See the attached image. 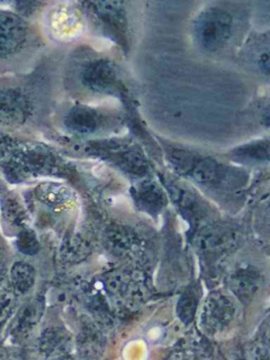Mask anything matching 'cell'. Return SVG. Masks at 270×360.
I'll return each mask as SVG.
<instances>
[{"mask_svg": "<svg viewBox=\"0 0 270 360\" xmlns=\"http://www.w3.org/2000/svg\"><path fill=\"white\" fill-rule=\"evenodd\" d=\"M57 18L55 20V30L60 33L65 39L76 37L79 32L80 18L74 10L63 9L57 12Z\"/></svg>", "mask_w": 270, "mask_h": 360, "instance_id": "17", "label": "cell"}, {"mask_svg": "<svg viewBox=\"0 0 270 360\" xmlns=\"http://www.w3.org/2000/svg\"><path fill=\"white\" fill-rule=\"evenodd\" d=\"M16 245L22 254L29 255V256L37 254L39 250V242L35 233L31 229L20 231L17 238Z\"/></svg>", "mask_w": 270, "mask_h": 360, "instance_id": "19", "label": "cell"}, {"mask_svg": "<svg viewBox=\"0 0 270 360\" xmlns=\"http://www.w3.org/2000/svg\"><path fill=\"white\" fill-rule=\"evenodd\" d=\"M44 311V300L41 297L25 303L15 317L12 333L16 337H22L31 332L32 328L40 321Z\"/></svg>", "mask_w": 270, "mask_h": 360, "instance_id": "7", "label": "cell"}, {"mask_svg": "<svg viewBox=\"0 0 270 360\" xmlns=\"http://www.w3.org/2000/svg\"><path fill=\"white\" fill-rule=\"evenodd\" d=\"M4 214L8 222L19 224L22 221L23 212L18 202L12 198H8L4 203Z\"/></svg>", "mask_w": 270, "mask_h": 360, "instance_id": "21", "label": "cell"}, {"mask_svg": "<svg viewBox=\"0 0 270 360\" xmlns=\"http://www.w3.org/2000/svg\"><path fill=\"white\" fill-rule=\"evenodd\" d=\"M101 337L97 334L96 330H88L82 333L79 339V349L82 355L95 357L101 352Z\"/></svg>", "mask_w": 270, "mask_h": 360, "instance_id": "18", "label": "cell"}, {"mask_svg": "<svg viewBox=\"0 0 270 360\" xmlns=\"http://www.w3.org/2000/svg\"><path fill=\"white\" fill-rule=\"evenodd\" d=\"M238 316V305L228 292L214 290L202 304L200 326L206 334L219 336L233 326Z\"/></svg>", "mask_w": 270, "mask_h": 360, "instance_id": "2", "label": "cell"}, {"mask_svg": "<svg viewBox=\"0 0 270 360\" xmlns=\"http://www.w3.org/2000/svg\"><path fill=\"white\" fill-rule=\"evenodd\" d=\"M27 117V103L15 90H0V125L16 126Z\"/></svg>", "mask_w": 270, "mask_h": 360, "instance_id": "6", "label": "cell"}, {"mask_svg": "<svg viewBox=\"0 0 270 360\" xmlns=\"http://www.w3.org/2000/svg\"><path fill=\"white\" fill-rule=\"evenodd\" d=\"M234 238L226 229H210L196 238V245L204 252H221L231 248Z\"/></svg>", "mask_w": 270, "mask_h": 360, "instance_id": "12", "label": "cell"}, {"mask_svg": "<svg viewBox=\"0 0 270 360\" xmlns=\"http://www.w3.org/2000/svg\"><path fill=\"white\" fill-rule=\"evenodd\" d=\"M137 204L149 214H158L166 205V195L155 183H143L135 188Z\"/></svg>", "mask_w": 270, "mask_h": 360, "instance_id": "11", "label": "cell"}, {"mask_svg": "<svg viewBox=\"0 0 270 360\" xmlns=\"http://www.w3.org/2000/svg\"><path fill=\"white\" fill-rule=\"evenodd\" d=\"M36 197L46 205L57 207L68 203L72 199L69 187L59 183L46 182L36 188Z\"/></svg>", "mask_w": 270, "mask_h": 360, "instance_id": "14", "label": "cell"}, {"mask_svg": "<svg viewBox=\"0 0 270 360\" xmlns=\"http://www.w3.org/2000/svg\"><path fill=\"white\" fill-rule=\"evenodd\" d=\"M92 14L101 28L117 41H127V18L120 3L97 1L91 4Z\"/></svg>", "mask_w": 270, "mask_h": 360, "instance_id": "3", "label": "cell"}, {"mask_svg": "<svg viewBox=\"0 0 270 360\" xmlns=\"http://www.w3.org/2000/svg\"><path fill=\"white\" fill-rule=\"evenodd\" d=\"M6 140H4V138H2L1 136H0V155H2V153L6 151Z\"/></svg>", "mask_w": 270, "mask_h": 360, "instance_id": "22", "label": "cell"}, {"mask_svg": "<svg viewBox=\"0 0 270 360\" xmlns=\"http://www.w3.org/2000/svg\"><path fill=\"white\" fill-rule=\"evenodd\" d=\"M107 248L112 254L120 257L130 256L137 246V239L128 229L115 227L105 236Z\"/></svg>", "mask_w": 270, "mask_h": 360, "instance_id": "13", "label": "cell"}, {"mask_svg": "<svg viewBox=\"0 0 270 360\" xmlns=\"http://www.w3.org/2000/svg\"><path fill=\"white\" fill-rule=\"evenodd\" d=\"M99 117L96 111L86 106H75L65 117L68 129L76 134H86L95 131L98 126Z\"/></svg>", "mask_w": 270, "mask_h": 360, "instance_id": "9", "label": "cell"}, {"mask_svg": "<svg viewBox=\"0 0 270 360\" xmlns=\"http://www.w3.org/2000/svg\"><path fill=\"white\" fill-rule=\"evenodd\" d=\"M16 305L14 290L8 288H0V324L4 323L12 315Z\"/></svg>", "mask_w": 270, "mask_h": 360, "instance_id": "20", "label": "cell"}, {"mask_svg": "<svg viewBox=\"0 0 270 360\" xmlns=\"http://www.w3.org/2000/svg\"><path fill=\"white\" fill-rule=\"evenodd\" d=\"M54 360H75V359H73V358H72L71 356L63 355V356H59V357L55 358Z\"/></svg>", "mask_w": 270, "mask_h": 360, "instance_id": "23", "label": "cell"}, {"mask_svg": "<svg viewBox=\"0 0 270 360\" xmlns=\"http://www.w3.org/2000/svg\"><path fill=\"white\" fill-rule=\"evenodd\" d=\"M35 269L25 262H16L10 271L13 288L19 294H25L35 283Z\"/></svg>", "mask_w": 270, "mask_h": 360, "instance_id": "16", "label": "cell"}, {"mask_svg": "<svg viewBox=\"0 0 270 360\" xmlns=\"http://www.w3.org/2000/svg\"><path fill=\"white\" fill-rule=\"evenodd\" d=\"M259 281L261 278L257 273L249 269H243L230 277L228 286L238 300L247 302L259 290Z\"/></svg>", "mask_w": 270, "mask_h": 360, "instance_id": "8", "label": "cell"}, {"mask_svg": "<svg viewBox=\"0 0 270 360\" xmlns=\"http://www.w3.org/2000/svg\"><path fill=\"white\" fill-rule=\"evenodd\" d=\"M200 294L195 285L189 286L179 296L176 304V315L184 324L193 321L200 304Z\"/></svg>", "mask_w": 270, "mask_h": 360, "instance_id": "15", "label": "cell"}, {"mask_svg": "<svg viewBox=\"0 0 270 360\" xmlns=\"http://www.w3.org/2000/svg\"><path fill=\"white\" fill-rule=\"evenodd\" d=\"M71 345V335L63 328H50L42 333L39 349L46 356L65 355Z\"/></svg>", "mask_w": 270, "mask_h": 360, "instance_id": "10", "label": "cell"}, {"mask_svg": "<svg viewBox=\"0 0 270 360\" xmlns=\"http://www.w3.org/2000/svg\"><path fill=\"white\" fill-rule=\"evenodd\" d=\"M82 82L86 87L97 92L116 91L118 89V75L115 67L108 60H95L84 68Z\"/></svg>", "mask_w": 270, "mask_h": 360, "instance_id": "5", "label": "cell"}, {"mask_svg": "<svg viewBox=\"0 0 270 360\" xmlns=\"http://www.w3.org/2000/svg\"><path fill=\"white\" fill-rule=\"evenodd\" d=\"M27 25L16 14L0 11V58L11 56L25 41Z\"/></svg>", "mask_w": 270, "mask_h": 360, "instance_id": "4", "label": "cell"}, {"mask_svg": "<svg viewBox=\"0 0 270 360\" xmlns=\"http://www.w3.org/2000/svg\"><path fill=\"white\" fill-rule=\"evenodd\" d=\"M194 39L206 51L221 49L232 34V18L223 10L210 8L196 18L193 28Z\"/></svg>", "mask_w": 270, "mask_h": 360, "instance_id": "1", "label": "cell"}]
</instances>
